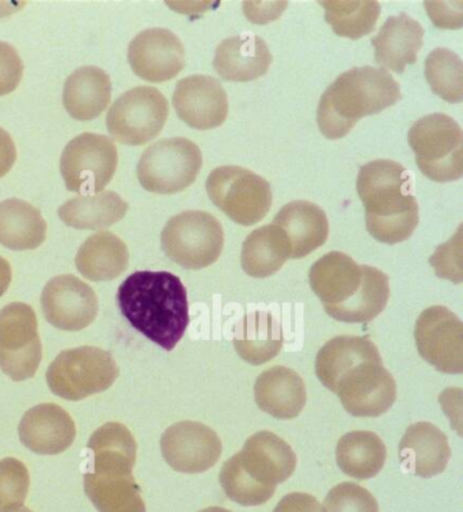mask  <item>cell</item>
I'll list each match as a JSON object with an SVG mask.
<instances>
[{"mask_svg":"<svg viewBox=\"0 0 463 512\" xmlns=\"http://www.w3.org/2000/svg\"><path fill=\"white\" fill-rule=\"evenodd\" d=\"M358 193L375 240L394 245L412 237L419 225V204L404 166L390 159L366 163L359 170Z\"/></svg>","mask_w":463,"mask_h":512,"instance_id":"cell-3","label":"cell"},{"mask_svg":"<svg viewBox=\"0 0 463 512\" xmlns=\"http://www.w3.org/2000/svg\"><path fill=\"white\" fill-rule=\"evenodd\" d=\"M272 60V53L261 37L244 33L218 45L214 67L225 81L250 82L267 74Z\"/></svg>","mask_w":463,"mask_h":512,"instance_id":"cell-21","label":"cell"},{"mask_svg":"<svg viewBox=\"0 0 463 512\" xmlns=\"http://www.w3.org/2000/svg\"><path fill=\"white\" fill-rule=\"evenodd\" d=\"M290 257V240L287 234L273 223L252 231L242 245V268L252 278H268L275 275Z\"/></svg>","mask_w":463,"mask_h":512,"instance_id":"cell-30","label":"cell"},{"mask_svg":"<svg viewBox=\"0 0 463 512\" xmlns=\"http://www.w3.org/2000/svg\"><path fill=\"white\" fill-rule=\"evenodd\" d=\"M30 487L29 470L15 458L0 461V512L24 506Z\"/></svg>","mask_w":463,"mask_h":512,"instance_id":"cell-39","label":"cell"},{"mask_svg":"<svg viewBox=\"0 0 463 512\" xmlns=\"http://www.w3.org/2000/svg\"><path fill=\"white\" fill-rule=\"evenodd\" d=\"M43 358L39 322L26 303L0 310V370L15 382L33 378Z\"/></svg>","mask_w":463,"mask_h":512,"instance_id":"cell-12","label":"cell"},{"mask_svg":"<svg viewBox=\"0 0 463 512\" xmlns=\"http://www.w3.org/2000/svg\"><path fill=\"white\" fill-rule=\"evenodd\" d=\"M5 512H33L32 510H29L28 507H20V508H14V510H9V511H5Z\"/></svg>","mask_w":463,"mask_h":512,"instance_id":"cell-47","label":"cell"},{"mask_svg":"<svg viewBox=\"0 0 463 512\" xmlns=\"http://www.w3.org/2000/svg\"><path fill=\"white\" fill-rule=\"evenodd\" d=\"M310 287L328 307L343 306L358 294L363 283V265L341 252H330L314 263Z\"/></svg>","mask_w":463,"mask_h":512,"instance_id":"cell-22","label":"cell"},{"mask_svg":"<svg viewBox=\"0 0 463 512\" xmlns=\"http://www.w3.org/2000/svg\"><path fill=\"white\" fill-rule=\"evenodd\" d=\"M119 153L105 135L82 134L71 140L60 158V173L68 191L97 195L115 176Z\"/></svg>","mask_w":463,"mask_h":512,"instance_id":"cell-11","label":"cell"},{"mask_svg":"<svg viewBox=\"0 0 463 512\" xmlns=\"http://www.w3.org/2000/svg\"><path fill=\"white\" fill-rule=\"evenodd\" d=\"M386 457L385 443L371 431L349 432L336 447L337 465L355 480L373 479L381 473Z\"/></svg>","mask_w":463,"mask_h":512,"instance_id":"cell-33","label":"cell"},{"mask_svg":"<svg viewBox=\"0 0 463 512\" xmlns=\"http://www.w3.org/2000/svg\"><path fill=\"white\" fill-rule=\"evenodd\" d=\"M199 512H231V511L226 510V508H222V507H208V508H204V510H201Z\"/></svg>","mask_w":463,"mask_h":512,"instance_id":"cell-46","label":"cell"},{"mask_svg":"<svg viewBox=\"0 0 463 512\" xmlns=\"http://www.w3.org/2000/svg\"><path fill=\"white\" fill-rule=\"evenodd\" d=\"M424 28L406 13L387 18L377 36L373 37L375 62L383 70L401 74L408 64H415L423 47Z\"/></svg>","mask_w":463,"mask_h":512,"instance_id":"cell-25","label":"cell"},{"mask_svg":"<svg viewBox=\"0 0 463 512\" xmlns=\"http://www.w3.org/2000/svg\"><path fill=\"white\" fill-rule=\"evenodd\" d=\"M24 75V63L17 49L0 41V96L13 93Z\"/></svg>","mask_w":463,"mask_h":512,"instance_id":"cell-42","label":"cell"},{"mask_svg":"<svg viewBox=\"0 0 463 512\" xmlns=\"http://www.w3.org/2000/svg\"><path fill=\"white\" fill-rule=\"evenodd\" d=\"M128 62L144 81L166 82L184 70L185 48L172 30L147 29L129 44Z\"/></svg>","mask_w":463,"mask_h":512,"instance_id":"cell-17","label":"cell"},{"mask_svg":"<svg viewBox=\"0 0 463 512\" xmlns=\"http://www.w3.org/2000/svg\"><path fill=\"white\" fill-rule=\"evenodd\" d=\"M13 278L9 261L0 256V297L7 291Z\"/></svg>","mask_w":463,"mask_h":512,"instance_id":"cell-45","label":"cell"},{"mask_svg":"<svg viewBox=\"0 0 463 512\" xmlns=\"http://www.w3.org/2000/svg\"><path fill=\"white\" fill-rule=\"evenodd\" d=\"M332 392L339 396L345 411L355 417L381 416L397 400L396 381L382 359L364 360L349 367Z\"/></svg>","mask_w":463,"mask_h":512,"instance_id":"cell-13","label":"cell"},{"mask_svg":"<svg viewBox=\"0 0 463 512\" xmlns=\"http://www.w3.org/2000/svg\"><path fill=\"white\" fill-rule=\"evenodd\" d=\"M119 375V366L110 352L79 347L60 352L49 366L47 382L51 392L63 400L81 401L108 390Z\"/></svg>","mask_w":463,"mask_h":512,"instance_id":"cell-6","label":"cell"},{"mask_svg":"<svg viewBox=\"0 0 463 512\" xmlns=\"http://www.w3.org/2000/svg\"><path fill=\"white\" fill-rule=\"evenodd\" d=\"M415 340L421 358L440 373H463V324L450 309H425L417 318Z\"/></svg>","mask_w":463,"mask_h":512,"instance_id":"cell-14","label":"cell"},{"mask_svg":"<svg viewBox=\"0 0 463 512\" xmlns=\"http://www.w3.org/2000/svg\"><path fill=\"white\" fill-rule=\"evenodd\" d=\"M324 512H379L377 499L355 483H341L326 495Z\"/></svg>","mask_w":463,"mask_h":512,"instance_id":"cell-40","label":"cell"},{"mask_svg":"<svg viewBox=\"0 0 463 512\" xmlns=\"http://www.w3.org/2000/svg\"><path fill=\"white\" fill-rule=\"evenodd\" d=\"M112 98L109 75L98 67H81L64 83L63 104L72 119L90 121L106 111Z\"/></svg>","mask_w":463,"mask_h":512,"instance_id":"cell-27","label":"cell"},{"mask_svg":"<svg viewBox=\"0 0 463 512\" xmlns=\"http://www.w3.org/2000/svg\"><path fill=\"white\" fill-rule=\"evenodd\" d=\"M173 106L178 117L195 130L220 127L229 115V98L218 79L192 75L177 83Z\"/></svg>","mask_w":463,"mask_h":512,"instance_id":"cell-18","label":"cell"},{"mask_svg":"<svg viewBox=\"0 0 463 512\" xmlns=\"http://www.w3.org/2000/svg\"><path fill=\"white\" fill-rule=\"evenodd\" d=\"M17 159V149L9 132L0 128V178L5 177Z\"/></svg>","mask_w":463,"mask_h":512,"instance_id":"cell-44","label":"cell"},{"mask_svg":"<svg viewBox=\"0 0 463 512\" xmlns=\"http://www.w3.org/2000/svg\"><path fill=\"white\" fill-rule=\"evenodd\" d=\"M237 457L246 476L261 487L276 489L290 479L296 469L294 450L271 431L250 436Z\"/></svg>","mask_w":463,"mask_h":512,"instance_id":"cell-19","label":"cell"},{"mask_svg":"<svg viewBox=\"0 0 463 512\" xmlns=\"http://www.w3.org/2000/svg\"><path fill=\"white\" fill-rule=\"evenodd\" d=\"M161 450L170 468L180 473L196 474L207 472L218 464L223 446L212 428L187 420L165 431Z\"/></svg>","mask_w":463,"mask_h":512,"instance_id":"cell-15","label":"cell"},{"mask_svg":"<svg viewBox=\"0 0 463 512\" xmlns=\"http://www.w3.org/2000/svg\"><path fill=\"white\" fill-rule=\"evenodd\" d=\"M203 166V154L187 138L162 139L144 151L138 163L140 185L146 191L172 195L191 187Z\"/></svg>","mask_w":463,"mask_h":512,"instance_id":"cell-8","label":"cell"},{"mask_svg":"<svg viewBox=\"0 0 463 512\" xmlns=\"http://www.w3.org/2000/svg\"><path fill=\"white\" fill-rule=\"evenodd\" d=\"M206 187L212 203L238 225H256L271 210L269 182L241 166L227 165L212 170Z\"/></svg>","mask_w":463,"mask_h":512,"instance_id":"cell-9","label":"cell"},{"mask_svg":"<svg viewBox=\"0 0 463 512\" xmlns=\"http://www.w3.org/2000/svg\"><path fill=\"white\" fill-rule=\"evenodd\" d=\"M273 512H324L320 502L309 493L294 492L284 496Z\"/></svg>","mask_w":463,"mask_h":512,"instance_id":"cell-43","label":"cell"},{"mask_svg":"<svg viewBox=\"0 0 463 512\" xmlns=\"http://www.w3.org/2000/svg\"><path fill=\"white\" fill-rule=\"evenodd\" d=\"M93 468L85 473L87 498L100 512H146V504L134 479V435L120 423H108L91 435Z\"/></svg>","mask_w":463,"mask_h":512,"instance_id":"cell-2","label":"cell"},{"mask_svg":"<svg viewBox=\"0 0 463 512\" xmlns=\"http://www.w3.org/2000/svg\"><path fill=\"white\" fill-rule=\"evenodd\" d=\"M321 6L337 36L352 40L373 32L382 10L378 2H321Z\"/></svg>","mask_w":463,"mask_h":512,"instance_id":"cell-36","label":"cell"},{"mask_svg":"<svg viewBox=\"0 0 463 512\" xmlns=\"http://www.w3.org/2000/svg\"><path fill=\"white\" fill-rule=\"evenodd\" d=\"M390 298L389 278L381 269L363 265V283L358 294L343 306L328 307L325 312L337 321L366 324L385 310Z\"/></svg>","mask_w":463,"mask_h":512,"instance_id":"cell-35","label":"cell"},{"mask_svg":"<svg viewBox=\"0 0 463 512\" xmlns=\"http://www.w3.org/2000/svg\"><path fill=\"white\" fill-rule=\"evenodd\" d=\"M128 261L127 245L109 231H100L87 238L75 257L79 273L91 282L119 278L128 268Z\"/></svg>","mask_w":463,"mask_h":512,"instance_id":"cell-28","label":"cell"},{"mask_svg":"<svg viewBox=\"0 0 463 512\" xmlns=\"http://www.w3.org/2000/svg\"><path fill=\"white\" fill-rule=\"evenodd\" d=\"M283 343L280 322L265 312L246 316L234 337V347L238 355L253 366H261L276 358L282 351Z\"/></svg>","mask_w":463,"mask_h":512,"instance_id":"cell-32","label":"cell"},{"mask_svg":"<svg viewBox=\"0 0 463 512\" xmlns=\"http://www.w3.org/2000/svg\"><path fill=\"white\" fill-rule=\"evenodd\" d=\"M169 116V102L161 91L139 86L125 91L110 106L106 127L110 136L127 146H142L161 134Z\"/></svg>","mask_w":463,"mask_h":512,"instance_id":"cell-10","label":"cell"},{"mask_svg":"<svg viewBox=\"0 0 463 512\" xmlns=\"http://www.w3.org/2000/svg\"><path fill=\"white\" fill-rule=\"evenodd\" d=\"M273 225L287 234L291 259H303L328 240L329 221L325 211L311 201L296 200L277 212Z\"/></svg>","mask_w":463,"mask_h":512,"instance_id":"cell-26","label":"cell"},{"mask_svg":"<svg viewBox=\"0 0 463 512\" xmlns=\"http://www.w3.org/2000/svg\"><path fill=\"white\" fill-rule=\"evenodd\" d=\"M128 203L116 192L74 197L59 208L64 225L78 230H104L124 218Z\"/></svg>","mask_w":463,"mask_h":512,"instance_id":"cell-31","label":"cell"},{"mask_svg":"<svg viewBox=\"0 0 463 512\" xmlns=\"http://www.w3.org/2000/svg\"><path fill=\"white\" fill-rule=\"evenodd\" d=\"M421 173L432 181L449 182L463 176V132L453 117L432 113L421 117L408 134Z\"/></svg>","mask_w":463,"mask_h":512,"instance_id":"cell-5","label":"cell"},{"mask_svg":"<svg viewBox=\"0 0 463 512\" xmlns=\"http://www.w3.org/2000/svg\"><path fill=\"white\" fill-rule=\"evenodd\" d=\"M45 238L47 222L36 207L20 199L0 201V245L22 252L39 248Z\"/></svg>","mask_w":463,"mask_h":512,"instance_id":"cell-29","label":"cell"},{"mask_svg":"<svg viewBox=\"0 0 463 512\" xmlns=\"http://www.w3.org/2000/svg\"><path fill=\"white\" fill-rule=\"evenodd\" d=\"M41 306L49 324L67 332L82 331L93 324L98 314L96 292L72 275L49 280L41 295Z\"/></svg>","mask_w":463,"mask_h":512,"instance_id":"cell-16","label":"cell"},{"mask_svg":"<svg viewBox=\"0 0 463 512\" xmlns=\"http://www.w3.org/2000/svg\"><path fill=\"white\" fill-rule=\"evenodd\" d=\"M219 483L227 498L245 507L261 506L272 499L276 492V489L261 487L250 480L239 465L237 454L223 465L219 474Z\"/></svg>","mask_w":463,"mask_h":512,"instance_id":"cell-38","label":"cell"},{"mask_svg":"<svg viewBox=\"0 0 463 512\" xmlns=\"http://www.w3.org/2000/svg\"><path fill=\"white\" fill-rule=\"evenodd\" d=\"M258 408L276 419L290 420L301 415L307 401L301 375L284 366L271 367L258 375L254 385Z\"/></svg>","mask_w":463,"mask_h":512,"instance_id":"cell-24","label":"cell"},{"mask_svg":"<svg viewBox=\"0 0 463 512\" xmlns=\"http://www.w3.org/2000/svg\"><path fill=\"white\" fill-rule=\"evenodd\" d=\"M77 436L74 420L56 404L29 409L20 423L22 445L33 453L56 455L71 447Z\"/></svg>","mask_w":463,"mask_h":512,"instance_id":"cell-20","label":"cell"},{"mask_svg":"<svg viewBox=\"0 0 463 512\" xmlns=\"http://www.w3.org/2000/svg\"><path fill=\"white\" fill-rule=\"evenodd\" d=\"M425 78L436 96L450 104L463 101V63L457 53L436 48L425 60Z\"/></svg>","mask_w":463,"mask_h":512,"instance_id":"cell-37","label":"cell"},{"mask_svg":"<svg viewBox=\"0 0 463 512\" xmlns=\"http://www.w3.org/2000/svg\"><path fill=\"white\" fill-rule=\"evenodd\" d=\"M382 359L377 345L366 337L339 336L329 340L318 351L316 374L330 392L340 375L364 360Z\"/></svg>","mask_w":463,"mask_h":512,"instance_id":"cell-34","label":"cell"},{"mask_svg":"<svg viewBox=\"0 0 463 512\" xmlns=\"http://www.w3.org/2000/svg\"><path fill=\"white\" fill-rule=\"evenodd\" d=\"M162 250L185 269H203L218 261L225 233L218 219L204 211H185L173 216L161 235Z\"/></svg>","mask_w":463,"mask_h":512,"instance_id":"cell-7","label":"cell"},{"mask_svg":"<svg viewBox=\"0 0 463 512\" xmlns=\"http://www.w3.org/2000/svg\"><path fill=\"white\" fill-rule=\"evenodd\" d=\"M430 264L435 268L438 278L451 280L455 284L462 282V226L454 238L436 249Z\"/></svg>","mask_w":463,"mask_h":512,"instance_id":"cell-41","label":"cell"},{"mask_svg":"<svg viewBox=\"0 0 463 512\" xmlns=\"http://www.w3.org/2000/svg\"><path fill=\"white\" fill-rule=\"evenodd\" d=\"M400 458L408 472L423 479H431L443 473L449 465V439L434 424H412L400 443Z\"/></svg>","mask_w":463,"mask_h":512,"instance_id":"cell-23","label":"cell"},{"mask_svg":"<svg viewBox=\"0 0 463 512\" xmlns=\"http://www.w3.org/2000/svg\"><path fill=\"white\" fill-rule=\"evenodd\" d=\"M401 98L400 85L383 68H352L322 94L318 127L328 139L344 138L360 119L385 111Z\"/></svg>","mask_w":463,"mask_h":512,"instance_id":"cell-4","label":"cell"},{"mask_svg":"<svg viewBox=\"0 0 463 512\" xmlns=\"http://www.w3.org/2000/svg\"><path fill=\"white\" fill-rule=\"evenodd\" d=\"M117 305L132 328L165 351H173L187 332V288L173 273H132L117 291Z\"/></svg>","mask_w":463,"mask_h":512,"instance_id":"cell-1","label":"cell"}]
</instances>
